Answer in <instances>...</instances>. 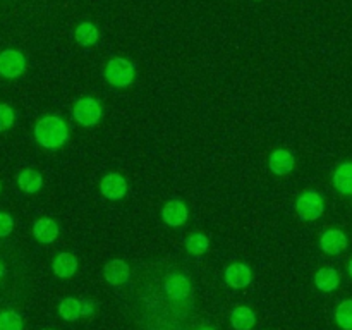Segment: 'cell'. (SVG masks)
<instances>
[{"mask_svg": "<svg viewBox=\"0 0 352 330\" xmlns=\"http://www.w3.org/2000/svg\"><path fill=\"white\" fill-rule=\"evenodd\" d=\"M34 140L48 150H55L67 143L69 127L62 117L45 116L34 126Z\"/></svg>", "mask_w": 352, "mask_h": 330, "instance_id": "1", "label": "cell"}, {"mask_svg": "<svg viewBox=\"0 0 352 330\" xmlns=\"http://www.w3.org/2000/svg\"><path fill=\"white\" fill-rule=\"evenodd\" d=\"M107 82L113 88H127L136 79V67L124 57H112L103 69Z\"/></svg>", "mask_w": 352, "mask_h": 330, "instance_id": "2", "label": "cell"}, {"mask_svg": "<svg viewBox=\"0 0 352 330\" xmlns=\"http://www.w3.org/2000/svg\"><path fill=\"white\" fill-rule=\"evenodd\" d=\"M296 212L301 217V220H306V222L318 220L325 212V199L315 189L301 192L296 199Z\"/></svg>", "mask_w": 352, "mask_h": 330, "instance_id": "3", "label": "cell"}, {"mask_svg": "<svg viewBox=\"0 0 352 330\" xmlns=\"http://www.w3.org/2000/svg\"><path fill=\"white\" fill-rule=\"evenodd\" d=\"M103 116L102 103L93 96H82L74 103L72 109V117L82 127H93L100 122Z\"/></svg>", "mask_w": 352, "mask_h": 330, "instance_id": "4", "label": "cell"}, {"mask_svg": "<svg viewBox=\"0 0 352 330\" xmlns=\"http://www.w3.org/2000/svg\"><path fill=\"white\" fill-rule=\"evenodd\" d=\"M26 71V57L23 52L7 48L0 54V76L7 79H16Z\"/></svg>", "mask_w": 352, "mask_h": 330, "instance_id": "5", "label": "cell"}, {"mask_svg": "<svg viewBox=\"0 0 352 330\" xmlns=\"http://www.w3.org/2000/svg\"><path fill=\"white\" fill-rule=\"evenodd\" d=\"M127 191H129V186H127L126 177L119 172H109L100 181V192L110 201H119L127 195Z\"/></svg>", "mask_w": 352, "mask_h": 330, "instance_id": "6", "label": "cell"}, {"mask_svg": "<svg viewBox=\"0 0 352 330\" xmlns=\"http://www.w3.org/2000/svg\"><path fill=\"white\" fill-rule=\"evenodd\" d=\"M164 289L168 298L174 301H182V299L189 298L192 285L184 274H170L165 278Z\"/></svg>", "mask_w": 352, "mask_h": 330, "instance_id": "7", "label": "cell"}, {"mask_svg": "<svg viewBox=\"0 0 352 330\" xmlns=\"http://www.w3.org/2000/svg\"><path fill=\"white\" fill-rule=\"evenodd\" d=\"M189 210L188 205L181 199H170L162 208V220L170 227H181L188 222Z\"/></svg>", "mask_w": 352, "mask_h": 330, "instance_id": "8", "label": "cell"}, {"mask_svg": "<svg viewBox=\"0 0 352 330\" xmlns=\"http://www.w3.org/2000/svg\"><path fill=\"white\" fill-rule=\"evenodd\" d=\"M347 244H349V239H347L346 232L340 229H329L320 237V248L323 250V253L332 254V256L346 251Z\"/></svg>", "mask_w": 352, "mask_h": 330, "instance_id": "9", "label": "cell"}, {"mask_svg": "<svg viewBox=\"0 0 352 330\" xmlns=\"http://www.w3.org/2000/svg\"><path fill=\"white\" fill-rule=\"evenodd\" d=\"M268 165H270V170L277 175H287L294 170L296 167V158L285 148H278L274 150L268 157Z\"/></svg>", "mask_w": 352, "mask_h": 330, "instance_id": "10", "label": "cell"}, {"mask_svg": "<svg viewBox=\"0 0 352 330\" xmlns=\"http://www.w3.org/2000/svg\"><path fill=\"white\" fill-rule=\"evenodd\" d=\"M253 280V272L246 263H232L226 268V282L232 289H244Z\"/></svg>", "mask_w": 352, "mask_h": 330, "instance_id": "11", "label": "cell"}, {"mask_svg": "<svg viewBox=\"0 0 352 330\" xmlns=\"http://www.w3.org/2000/svg\"><path fill=\"white\" fill-rule=\"evenodd\" d=\"M103 277L110 285H124L131 277L129 265L124 260H112L103 267Z\"/></svg>", "mask_w": 352, "mask_h": 330, "instance_id": "12", "label": "cell"}, {"mask_svg": "<svg viewBox=\"0 0 352 330\" xmlns=\"http://www.w3.org/2000/svg\"><path fill=\"white\" fill-rule=\"evenodd\" d=\"M58 232H60L58 223L55 222L54 219H50V217H41V219H38L33 226L34 239L40 241V243L43 244L54 243L58 237Z\"/></svg>", "mask_w": 352, "mask_h": 330, "instance_id": "13", "label": "cell"}, {"mask_svg": "<svg viewBox=\"0 0 352 330\" xmlns=\"http://www.w3.org/2000/svg\"><path fill=\"white\" fill-rule=\"evenodd\" d=\"M52 270L58 278H69L78 272V258L72 253H58L52 261Z\"/></svg>", "mask_w": 352, "mask_h": 330, "instance_id": "14", "label": "cell"}, {"mask_svg": "<svg viewBox=\"0 0 352 330\" xmlns=\"http://www.w3.org/2000/svg\"><path fill=\"white\" fill-rule=\"evenodd\" d=\"M333 188L344 196H352V162H344L332 175Z\"/></svg>", "mask_w": 352, "mask_h": 330, "instance_id": "15", "label": "cell"}, {"mask_svg": "<svg viewBox=\"0 0 352 330\" xmlns=\"http://www.w3.org/2000/svg\"><path fill=\"white\" fill-rule=\"evenodd\" d=\"M17 186L26 195H34L43 186V175L38 170H34V168H23L17 174Z\"/></svg>", "mask_w": 352, "mask_h": 330, "instance_id": "16", "label": "cell"}, {"mask_svg": "<svg viewBox=\"0 0 352 330\" xmlns=\"http://www.w3.org/2000/svg\"><path fill=\"white\" fill-rule=\"evenodd\" d=\"M315 285L322 292H333L340 285V274L333 267H323L315 274Z\"/></svg>", "mask_w": 352, "mask_h": 330, "instance_id": "17", "label": "cell"}, {"mask_svg": "<svg viewBox=\"0 0 352 330\" xmlns=\"http://www.w3.org/2000/svg\"><path fill=\"white\" fill-rule=\"evenodd\" d=\"M230 323L236 330H251L256 323V315L250 306H237L230 313Z\"/></svg>", "mask_w": 352, "mask_h": 330, "instance_id": "18", "label": "cell"}, {"mask_svg": "<svg viewBox=\"0 0 352 330\" xmlns=\"http://www.w3.org/2000/svg\"><path fill=\"white\" fill-rule=\"evenodd\" d=\"M74 38L81 47H93V45L98 43L100 30L96 28V24L85 21V23H79L78 28H76Z\"/></svg>", "mask_w": 352, "mask_h": 330, "instance_id": "19", "label": "cell"}, {"mask_svg": "<svg viewBox=\"0 0 352 330\" xmlns=\"http://www.w3.org/2000/svg\"><path fill=\"white\" fill-rule=\"evenodd\" d=\"M58 313L67 322H76L82 316V301L78 298H65L58 305Z\"/></svg>", "mask_w": 352, "mask_h": 330, "instance_id": "20", "label": "cell"}, {"mask_svg": "<svg viewBox=\"0 0 352 330\" xmlns=\"http://www.w3.org/2000/svg\"><path fill=\"white\" fill-rule=\"evenodd\" d=\"M184 246L188 253L195 254V256H201V254H205L208 251L210 239L203 232H192L191 236L186 237Z\"/></svg>", "mask_w": 352, "mask_h": 330, "instance_id": "21", "label": "cell"}, {"mask_svg": "<svg viewBox=\"0 0 352 330\" xmlns=\"http://www.w3.org/2000/svg\"><path fill=\"white\" fill-rule=\"evenodd\" d=\"M336 322L342 330H352V299H344L336 308Z\"/></svg>", "mask_w": 352, "mask_h": 330, "instance_id": "22", "label": "cell"}, {"mask_svg": "<svg viewBox=\"0 0 352 330\" xmlns=\"http://www.w3.org/2000/svg\"><path fill=\"white\" fill-rule=\"evenodd\" d=\"M23 316L14 309L0 311V330H23Z\"/></svg>", "mask_w": 352, "mask_h": 330, "instance_id": "23", "label": "cell"}, {"mask_svg": "<svg viewBox=\"0 0 352 330\" xmlns=\"http://www.w3.org/2000/svg\"><path fill=\"white\" fill-rule=\"evenodd\" d=\"M14 120H16V113H14L12 107L0 103V131H7L12 127Z\"/></svg>", "mask_w": 352, "mask_h": 330, "instance_id": "24", "label": "cell"}, {"mask_svg": "<svg viewBox=\"0 0 352 330\" xmlns=\"http://www.w3.org/2000/svg\"><path fill=\"white\" fill-rule=\"evenodd\" d=\"M14 229V219L6 212H0V237H7Z\"/></svg>", "mask_w": 352, "mask_h": 330, "instance_id": "25", "label": "cell"}, {"mask_svg": "<svg viewBox=\"0 0 352 330\" xmlns=\"http://www.w3.org/2000/svg\"><path fill=\"white\" fill-rule=\"evenodd\" d=\"M95 309H96L95 301H91V299H85V301H82V315L91 316L93 313H95Z\"/></svg>", "mask_w": 352, "mask_h": 330, "instance_id": "26", "label": "cell"}, {"mask_svg": "<svg viewBox=\"0 0 352 330\" xmlns=\"http://www.w3.org/2000/svg\"><path fill=\"white\" fill-rule=\"evenodd\" d=\"M6 265H3L2 263V261H0V278H2L3 277V275H6Z\"/></svg>", "mask_w": 352, "mask_h": 330, "instance_id": "27", "label": "cell"}, {"mask_svg": "<svg viewBox=\"0 0 352 330\" xmlns=\"http://www.w3.org/2000/svg\"><path fill=\"white\" fill-rule=\"evenodd\" d=\"M198 330H217V329H213V327H199Z\"/></svg>", "mask_w": 352, "mask_h": 330, "instance_id": "28", "label": "cell"}, {"mask_svg": "<svg viewBox=\"0 0 352 330\" xmlns=\"http://www.w3.org/2000/svg\"><path fill=\"white\" fill-rule=\"evenodd\" d=\"M349 275L352 277V258H351V261H349Z\"/></svg>", "mask_w": 352, "mask_h": 330, "instance_id": "29", "label": "cell"}, {"mask_svg": "<svg viewBox=\"0 0 352 330\" xmlns=\"http://www.w3.org/2000/svg\"><path fill=\"white\" fill-rule=\"evenodd\" d=\"M0 191H2V184H0Z\"/></svg>", "mask_w": 352, "mask_h": 330, "instance_id": "30", "label": "cell"}, {"mask_svg": "<svg viewBox=\"0 0 352 330\" xmlns=\"http://www.w3.org/2000/svg\"><path fill=\"white\" fill-rule=\"evenodd\" d=\"M48 330H52V329H48Z\"/></svg>", "mask_w": 352, "mask_h": 330, "instance_id": "31", "label": "cell"}]
</instances>
